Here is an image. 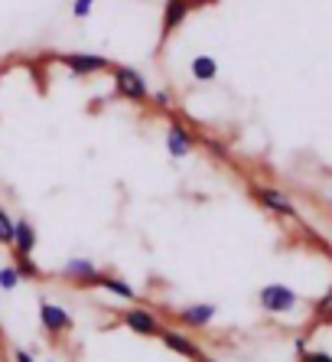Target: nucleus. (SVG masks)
<instances>
[{
    "mask_svg": "<svg viewBox=\"0 0 332 362\" xmlns=\"http://www.w3.org/2000/svg\"><path fill=\"white\" fill-rule=\"evenodd\" d=\"M111 76H114V95L117 98H127L134 105H143L150 101V88L143 82V76L131 66H111Z\"/></svg>",
    "mask_w": 332,
    "mask_h": 362,
    "instance_id": "obj_1",
    "label": "nucleus"
},
{
    "mask_svg": "<svg viewBox=\"0 0 332 362\" xmlns=\"http://www.w3.org/2000/svg\"><path fill=\"white\" fill-rule=\"evenodd\" d=\"M59 66H66L72 76H98V72H111L114 62L98 56V52H59Z\"/></svg>",
    "mask_w": 332,
    "mask_h": 362,
    "instance_id": "obj_2",
    "label": "nucleus"
},
{
    "mask_svg": "<svg viewBox=\"0 0 332 362\" xmlns=\"http://www.w3.org/2000/svg\"><path fill=\"white\" fill-rule=\"evenodd\" d=\"M258 303H261V310H267V313H290V310H297L300 294L287 284H264L258 291Z\"/></svg>",
    "mask_w": 332,
    "mask_h": 362,
    "instance_id": "obj_3",
    "label": "nucleus"
},
{
    "mask_svg": "<svg viewBox=\"0 0 332 362\" xmlns=\"http://www.w3.org/2000/svg\"><path fill=\"white\" fill-rule=\"evenodd\" d=\"M40 323H42V329L49 333V339H62L66 333L75 329L72 313H69L66 307H59V303L46 300V297L40 300Z\"/></svg>",
    "mask_w": 332,
    "mask_h": 362,
    "instance_id": "obj_4",
    "label": "nucleus"
},
{
    "mask_svg": "<svg viewBox=\"0 0 332 362\" xmlns=\"http://www.w3.org/2000/svg\"><path fill=\"white\" fill-rule=\"evenodd\" d=\"M121 323H124L131 333H137V337H160V333H163L160 313L150 310V307H127V310L121 313Z\"/></svg>",
    "mask_w": 332,
    "mask_h": 362,
    "instance_id": "obj_5",
    "label": "nucleus"
},
{
    "mask_svg": "<svg viewBox=\"0 0 332 362\" xmlns=\"http://www.w3.org/2000/svg\"><path fill=\"white\" fill-rule=\"evenodd\" d=\"M62 278L75 284L78 291H95V278H98V264L88 258H69L62 264Z\"/></svg>",
    "mask_w": 332,
    "mask_h": 362,
    "instance_id": "obj_6",
    "label": "nucleus"
},
{
    "mask_svg": "<svg viewBox=\"0 0 332 362\" xmlns=\"http://www.w3.org/2000/svg\"><path fill=\"white\" fill-rule=\"evenodd\" d=\"M251 196L264 206V209L277 212V216H297V206L290 202V196L283 193V189H277V186H251Z\"/></svg>",
    "mask_w": 332,
    "mask_h": 362,
    "instance_id": "obj_7",
    "label": "nucleus"
},
{
    "mask_svg": "<svg viewBox=\"0 0 332 362\" xmlns=\"http://www.w3.org/2000/svg\"><path fill=\"white\" fill-rule=\"evenodd\" d=\"M215 313H218L215 303H186V307H179L173 317H176V323L186 329H206L208 323L215 320Z\"/></svg>",
    "mask_w": 332,
    "mask_h": 362,
    "instance_id": "obj_8",
    "label": "nucleus"
},
{
    "mask_svg": "<svg viewBox=\"0 0 332 362\" xmlns=\"http://www.w3.org/2000/svg\"><path fill=\"white\" fill-rule=\"evenodd\" d=\"M192 147H196V137H192V131L186 124L173 121V124L166 127V153H170L173 160H179V157H189Z\"/></svg>",
    "mask_w": 332,
    "mask_h": 362,
    "instance_id": "obj_9",
    "label": "nucleus"
},
{
    "mask_svg": "<svg viewBox=\"0 0 332 362\" xmlns=\"http://www.w3.org/2000/svg\"><path fill=\"white\" fill-rule=\"evenodd\" d=\"M160 339H163V346L170 349V353H176V356H183V359H199L202 356V346L196 343L192 337H186L183 329H166L163 327V333H160Z\"/></svg>",
    "mask_w": 332,
    "mask_h": 362,
    "instance_id": "obj_10",
    "label": "nucleus"
},
{
    "mask_svg": "<svg viewBox=\"0 0 332 362\" xmlns=\"http://www.w3.org/2000/svg\"><path fill=\"white\" fill-rule=\"evenodd\" d=\"M192 13V0H166L163 7V40L173 36V30Z\"/></svg>",
    "mask_w": 332,
    "mask_h": 362,
    "instance_id": "obj_11",
    "label": "nucleus"
},
{
    "mask_svg": "<svg viewBox=\"0 0 332 362\" xmlns=\"http://www.w3.org/2000/svg\"><path fill=\"white\" fill-rule=\"evenodd\" d=\"M13 255H33L36 252V228L30 219H17L13 226Z\"/></svg>",
    "mask_w": 332,
    "mask_h": 362,
    "instance_id": "obj_12",
    "label": "nucleus"
},
{
    "mask_svg": "<svg viewBox=\"0 0 332 362\" xmlns=\"http://www.w3.org/2000/svg\"><path fill=\"white\" fill-rule=\"evenodd\" d=\"M108 291V294L121 297V300H134L137 297V291H134L131 284H127L124 278H117V274H108V271H98V278H95V291Z\"/></svg>",
    "mask_w": 332,
    "mask_h": 362,
    "instance_id": "obj_13",
    "label": "nucleus"
},
{
    "mask_svg": "<svg viewBox=\"0 0 332 362\" xmlns=\"http://www.w3.org/2000/svg\"><path fill=\"white\" fill-rule=\"evenodd\" d=\"M13 268H17L20 281H42V268L33 262V255H13Z\"/></svg>",
    "mask_w": 332,
    "mask_h": 362,
    "instance_id": "obj_14",
    "label": "nucleus"
},
{
    "mask_svg": "<svg viewBox=\"0 0 332 362\" xmlns=\"http://www.w3.org/2000/svg\"><path fill=\"white\" fill-rule=\"evenodd\" d=\"M189 69H192V78H196V82H212V78L218 76V62L212 59V56H196Z\"/></svg>",
    "mask_w": 332,
    "mask_h": 362,
    "instance_id": "obj_15",
    "label": "nucleus"
},
{
    "mask_svg": "<svg viewBox=\"0 0 332 362\" xmlns=\"http://www.w3.org/2000/svg\"><path fill=\"white\" fill-rule=\"evenodd\" d=\"M13 226H17V219H13V216L0 206V245H4V248H10V245H13Z\"/></svg>",
    "mask_w": 332,
    "mask_h": 362,
    "instance_id": "obj_16",
    "label": "nucleus"
},
{
    "mask_svg": "<svg viewBox=\"0 0 332 362\" xmlns=\"http://www.w3.org/2000/svg\"><path fill=\"white\" fill-rule=\"evenodd\" d=\"M20 287V274L13 264H7V268H0V291H17Z\"/></svg>",
    "mask_w": 332,
    "mask_h": 362,
    "instance_id": "obj_17",
    "label": "nucleus"
},
{
    "mask_svg": "<svg viewBox=\"0 0 332 362\" xmlns=\"http://www.w3.org/2000/svg\"><path fill=\"white\" fill-rule=\"evenodd\" d=\"M92 7H95V0H72V17L85 20L88 13H92Z\"/></svg>",
    "mask_w": 332,
    "mask_h": 362,
    "instance_id": "obj_18",
    "label": "nucleus"
},
{
    "mask_svg": "<svg viewBox=\"0 0 332 362\" xmlns=\"http://www.w3.org/2000/svg\"><path fill=\"white\" fill-rule=\"evenodd\" d=\"M202 144H206V147H208L212 153H215V157H222V160L228 157V147H225L222 141H215V137H202Z\"/></svg>",
    "mask_w": 332,
    "mask_h": 362,
    "instance_id": "obj_19",
    "label": "nucleus"
},
{
    "mask_svg": "<svg viewBox=\"0 0 332 362\" xmlns=\"http://www.w3.org/2000/svg\"><path fill=\"white\" fill-rule=\"evenodd\" d=\"M150 101H153L157 108H163V111L173 105V101H170V92H153V95H150Z\"/></svg>",
    "mask_w": 332,
    "mask_h": 362,
    "instance_id": "obj_20",
    "label": "nucleus"
},
{
    "mask_svg": "<svg viewBox=\"0 0 332 362\" xmlns=\"http://www.w3.org/2000/svg\"><path fill=\"white\" fill-rule=\"evenodd\" d=\"M300 362H332V356L329 353H303Z\"/></svg>",
    "mask_w": 332,
    "mask_h": 362,
    "instance_id": "obj_21",
    "label": "nucleus"
},
{
    "mask_svg": "<svg viewBox=\"0 0 332 362\" xmlns=\"http://www.w3.org/2000/svg\"><path fill=\"white\" fill-rule=\"evenodd\" d=\"M10 362H36L33 353H26V349H13V359Z\"/></svg>",
    "mask_w": 332,
    "mask_h": 362,
    "instance_id": "obj_22",
    "label": "nucleus"
},
{
    "mask_svg": "<svg viewBox=\"0 0 332 362\" xmlns=\"http://www.w3.org/2000/svg\"><path fill=\"white\" fill-rule=\"evenodd\" d=\"M316 310H323V313H329V310H332V291H329V294H326L319 303H316Z\"/></svg>",
    "mask_w": 332,
    "mask_h": 362,
    "instance_id": "obj_23",
    "label": "nucleus"
},
{
    "mask_svg": "<svg viewBox=\"0 0 332 362\" xmlns=\"http://www.w3.org/2000/svg\"><path fill=\"white\" fill-rule=\"evenodd\" d=\"M196 362H215V359H208V356L202 353V356H199V359H196Z\"/></svg>",
    "mask_w": 332,
    "mask_h": 362,
    "instance_id": "obj_24",
    "label": "nucleus"
},
{
    "mask_svg": "<svg viewBox=\"0 0 332 362\" xmlns=\"http://www.w3.org/2000/svg\"><path fill=\"white\" fill-rule=\"evenodd\" d=\"M0 339H4V333H0Z\"/></svg>",
    "mask_w": 332,
    "mask_h": 362,
    "instance_id": "obj_25",
    "label": "nucleus"
},
{
    "mask_svg": "<svg viewBox=\"0 0 332 362\" xmlns=\"http://www.w3.org/2000/svg\"><path fill=\"white\" fill-rule=\"evenodd\" d=\"M0 362H4V359H0Z\"/></svg>",
    "mask_w": 332,
    "mask_h": 362,
    "instance_id": "obj_26",
    "label": "nucleus"
}]
</instances>
